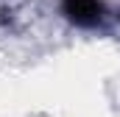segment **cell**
<instances>
[{"instance_id": "6da1fadb", "label": "cell", "mask_w": 120, "mask_h": 117, "mask_svg": "<svg viewBox=\"0 0 120 117\" xmlns=\"http://www.w3.org/2000/svg\"><path fill=\"white\" fill-rule=\"evenodd\" d=\"M61 14L75 28H98L106 20L103 0H61Z\"/></svg>"}]
</instances>
